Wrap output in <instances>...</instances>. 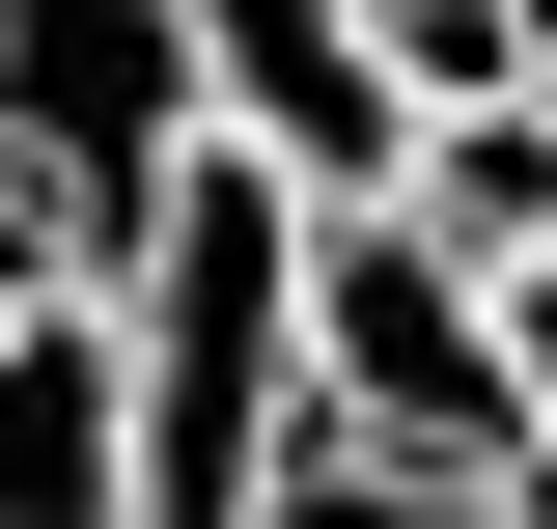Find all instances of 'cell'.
<instances>
[{
	"label": "cell",
	"instance_id": "cell-10",
	"mask_svg": "<svg viewBox=\"0 0 557 529\" xmlns=\"http://www.w3.org/2000/svg\"><path fill=\"white\" fill-rule=\"evenodd\" d=\"M0 279H57V251H28V196H0Z\"/></svg>",
	"mask_w": 557,
	"mask_h": 529
},
{
	"label": "cell",
	"instance_id": "cell-2",
	"mask_svg": "<svg viewBox=\"0 0 557 529\" xmlns=\"http://www.w3.org/2000/svg\"><path fill=\"white\" fill-rule=\"evenodd\" d=\"M307 446L530 473V418H502V279H474V251H418L391 196H307Z\"/></svg>",
	"mask_w": 557,
	"mask_h": 529
},
{
	"label": "cell",
	"instance_id": "cell-1",
	"mask_svg": "<svg viewBox=\"0 0 557 529\" xmlns=\"http://www.w3.org/2000/svg\"><path fill=\"white\" fill-rule=\"evenodd\" d=\"M84 307H112V391H139V529H251V473L307 446V196L251 139H196Z\"/></svg>",
	"mask_w": 557,
	"mask_h": 529
},
{
	"label": "cell",
	"instance_id": "cell-8",
	"mask_svg": "<svg viewBox=\"0 0 557 529\" xmlns=\"http://www.w3.org/2000/svg\"><path fill=\"white\" fill-rule=\"evenodd\" d=\"M251 529H530V473H391V446H278Z\"/></svg>",
	"mask_w": 557,
	"mask_h": 529
},
{
	"label": "cell",
	"instance_id": "cell-11",
	"mask_svg": "<svg viewBox=\"0 0 557 529\" xmlns=\"http://www.w3.org/2000/svg\"><path fill=\"white\" fill-rule=\"evenodd\" d=\"M530 529H557V473H530Z\"/></svg>",
	"mask_w": 557,
	"mask_h": 529
},
{
	"label": "cell",
	"instance_id": "cell-5",
	"mask_svg": "<svg viewBox=\"0 0 557 529\" xmlns=\"http://www.w3.org/2000/svg\"><path fill=\"white\" fill-rule=\"evenodd\" d=\"M0 529H139V391L84 279H0Z\"/></svg>",
	"mask_w": 557,
	"mask_h": 529
},
{
	"label": "cell",
	"instance_id": "cell-7",
	"mask_svg": "<svg viewBox=\"0 0 557 529\" xmlns=\"http://www.w3.org/2000/svg\"><path fill=\"white\" fill-rule=\"evenodd\" d=\"M362 57H391V112H502V84H557V0H362Z\"/></svg>",
	"mask_w": 557,
	"mask_h": 529
},
{
	"label": "cell",
	"instance_id": "cell-4",
	"mask_svg": "<svg viewBox=\"0 0 557 529\" xmlns=\"http://www.w3.org/2000/svg\"><path fill=\"white\" fill-rule=\"evenodd\" d=\"M196 112L251 139L278 196H391V168H418L391 57H362V0H196Z\"/></svg>",
	"mask_w": 557,
	"mask_h": 529
},
{
	"label": "cell",
	"instance_id": "cell-6",
	"mask_svg": "<svg viewBox=\"0 0 557 529\" xmlns=\"http://www.w3.org/2000/svg\"><path fill=\"white\" fill-rule=\"evenodd\" d=\"M391 223H418V251H474V279H530V251H557V84H502V112H418Z\"/></svg>",
	"mask_w": 557,
	"mask_h": 529
},
{
	"label": "cell",
	"instance_id": "cell-9",
	"mask_svg": "<svg viewBox=\"0 0 557 529\" xmlns=\"http://www.w3.org/2000/svg\"><path fill=\"white\" fill-rule=\"evenodd\" d=\"M502 418H530V473H557V251L502 279Z\"/></svg>",
	"mask_w": 557,
	"mask_h": 529
},
{
	"label": "cell",
	"instance_id": "cell-3",
	"mask_svg": "<svg viewBox=\"0 0 557 529\" xmlns=\"http://www.w3.org/2000/svg\"><path fill=\"white\" fill-rule=\"evenodd\" d=\"M196 139H223L196 112V0H0V196H28L57 279H112Z\"/></svg>",
	"mask_w": 557,
	"mask_h": 529
}]
</instances>
